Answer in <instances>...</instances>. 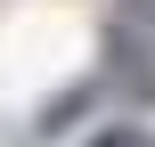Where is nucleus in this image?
<instances>
[{
    "label": "nucleus",
    "mask_w": 155,
    "mask_h": 147,
    "mask_svg": "<svg viewBox=\"0 0 155 147\" xmlns=\"http://www.w3.org/2000/svg\"><path fill=\"white\" fill-rule=\"evenodd\" d=\"M98 90H106V82H98V74H82V82H74V90H57V98H49V106H41V123H33V139H57V131H65V123H74V115H90V98H98Z\"/></svg>",
    "instance_id": "nucleus-2"
},
{
    "label": "nucleus",
    "mask_w": 155,
    "mask_h": 147,
    "mask_svg": "<svg viewBox=\"0 0 155 147\" xmlns=\"http://www.w3.org/2000/svg\"><path fill=\"white\" fill-rule=\"evenodd\" d=\"M90 147H155V131H139V123H106V131H90Z\"/></svg>",
    "instance_id": "nucleus-3"
},
{
    "label": "nucleus",
    "mask_w": 155,
    "mask_h": 147,
    "mask_svg": "<svg viewBox=\"0 0 155 147\" xmlns=\"http://www.w3.org/2000/svg\"><path fill=\"white\" fill-rule=\"evenodd\" d=\"M106 65H114V74H98V82H114V90H131V98H155V41L147 33L114 25V33H106Z\"/></svg>",
    "instance_id": "nucleus-1"
}]
</instances>
